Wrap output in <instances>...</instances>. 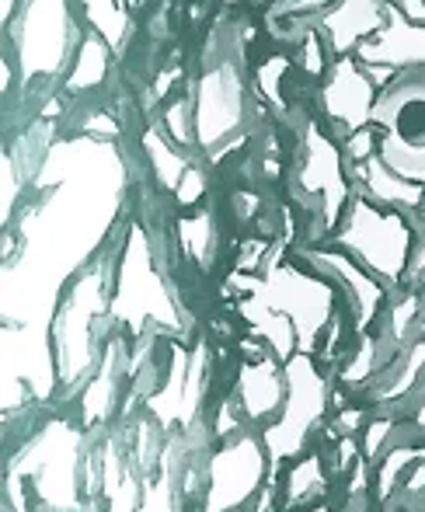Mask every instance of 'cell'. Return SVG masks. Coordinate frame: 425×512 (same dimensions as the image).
<instances>
[{"instance_id":"1","label":"cell","mask_w":425,"mask_h":512,"mask_svg":"<svg viewBox=\"0 0 425 512\" xmlns=\"http://www.w3.org/2000/svg\"><path fill=\"white\" fill-rule=\"evenodd\" d=\"M84 18L74 0H25L18 18L4 28L7 63L25 88H60L84 39Z\"/></svg>"},{"instance_id":"2","label":"cell","mask_w":425,"mask_h":512,"mask_svg":"<svg viewBox=\"0 0 425 512\" xmlns=\"http://www.w3.org/2000/svg\"><path fill=\"white\" fill-rule=\"evenodd\" d=\"M331 244L370 276L384 283H405L415 272V251H419V213L408 209L377 206L356 196L331 230Z\"/></svg>"},{"instance_id":"3","label":"cell","mask_w":425,"mask_h":512,"mask_svg":"<svg viewBox=\"0 0 425 512\" xmlns=\"http://www.w3.org/2000/svg\"><path fill=\"white\" fill-rule=\"evenodd\" d=\"M380 161L425 189V70H401L380 88L373 108Z\"/></svg>"},{"instance_id":"4","label":"cell","mask_w":425,"mask_h":512,"mask_svg":"<svg viewBox=\"0 0 425 512\" xmlns=\"http://www.w3.org/2000/svg\"><path fill=\"white\" fill-rule=\"evenodd\" d=\"M248 77L241 70V60L230 53H220L213 63H206L192 88V143H199L203 154H213L220 143H227L248 115Z\"/></svg>"},{"instance_id":"5","label":"cell","mask_w":425,"mask_h":512,"mask_svg":"<svg viewBox=\"0 0 425 512\" xmlns=\"http://www.w3.org/2000/svg\"><path fill=\"white\" fill-rule=\"evenodd\" d=\"M377 98H380V84L373 81V74L356 56L335 60L328 74H324V81L318 84L321 112L335 126V136H342V140H349V136L373 126Z\"/></svg>"},{"instance_id":"6","label":"cell","mask_w":425,"mask_h":512,"mask_svg":"<svg viewBox=\"0 0 425 512\" xmlns=\"http://www.w3.org/2000/svg\"><path fill=\"white\" fill-rule=\"evenodd\" d=\"M387 11H391V0H335L311 25L318 28L331 60H342V56H356L359 46L387 25Z\"/></svg>"},{"instance_id":"7","label":"cell","mask_w":425,"mask_h":512,"mask_svg":"<svg viewBox=\"0 0 425 512\" xmlns=\"http://www.w3.org/2000/svg\"><path fill=\"white\" fill-rule=\"evenodd\" d=\"M112 67H115L112 46L98 39L95 32H84L81 49H77L74 63H70L67 77H63V84H60V95L77 98V95H88V91L102 88L108 81V74H112Z\"/></svg>"},{"instance_id":"8","label":"cell","mask_w":425,"mask_h":512,"mask_svg":"<svg viewBox=\"0 0 425 512\" xmlns=\"http://www.w3.org/2000/svg\"><path fill=\"white\" fill-rule=\"evenodd\" d=\"M74 4L84 18V28L108 42L115 56L129 46V39H133V11H129L126 0H74Z\"/></svg>"}]
</instances>
